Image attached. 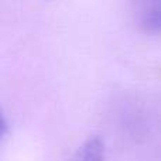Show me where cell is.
I'll return each mask as SVG.
<instances>
[{"label":"cell","instance_id":"6da1fadb","mask_svg":"<svg viewBox=\"0 0 161 161\" xmlns=\"http://www.w3.org/2000/svg\"><path fill=\"white\" fill-rule=\"evenodd\" d=\"M139 25L144 33L161 34V0H136Z\"/></svg>","mask_w":161,"mask_h":161},{"label":"cell","instance_id":"7a4b0ae2","mask_svg":"<svg viewBox=\"0 0 161 161\" xmlns=\"http://www.w3.org/2000/svg\"><path fill=\"white\" fill-rule=\"evenodd\" d=\"M105 143L99 136H92L78 147L69 161H105Z\"/></svg>","mask_w":161,"mask_h":161}]
</instances>
